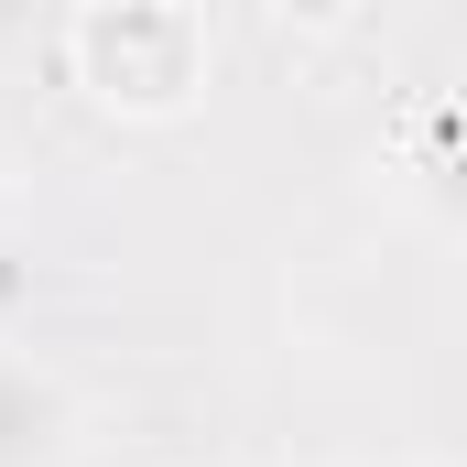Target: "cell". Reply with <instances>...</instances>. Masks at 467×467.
I'll list each match as a JSON object with an SVG mask.
<instances>
[{
  "label": "cell",
  "instance_id": "6da1fadb",
  "mask_svg": "<svg viewBox=\"0 0 467 467\" xmlns=\"http://www.w3.org/2000/svg\"><path fill=\"white\" fill-rule=\"evenodd\" d=\"M66 77L109 119H185L218 77V22L196 0H88L66 11Z\"/></svg>",
  "mask_w": 467,
  "mask_h": 467
},
{
  "label": "cell",
  "instance_id": "7a4b0ae2",
  "mask_svg": "<svg viewBox=\"0 0 467 467\" xmlns=\"http://www.w3.org/2000/svg\"><path fill=\"white\" fill-rule=\"evenodd\" d=\"M66 446H77V391H66V369L0 348V467H66Z\"/></svg>",
  "mask_w": 467,
  "mask_h": 467
}]
</instances>
